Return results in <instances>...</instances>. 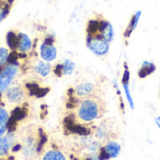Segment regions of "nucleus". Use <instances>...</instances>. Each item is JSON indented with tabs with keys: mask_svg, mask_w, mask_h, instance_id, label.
<instances>
[{
	"mask_svg": "<svg viewBox=\"0 0 160 160\" xmlns=\"http://www.w3.org/2000/svg\"><path fill=\"white\" fill-rule=\"evenodd\" d=\"M67 109L76 120L82 124H92L100 119L106 112L107 107L101 96H93L84 98H68Z\"/></svg>",
	"mask_w": 160,
	"mask_h": 160,
	"instance_id": "nucleus-1",
	"label": "nucleus"
},
{
	"mask_svg": "<svg viewBox=\"0 0 160 160\" xmlns=\"http://www.w3.org/2000/svg\"><path fill=\"white\" fill-rule=\"evenodd\" d=\"M29 97L24 85L21 84H10L4 92L1 93L0 106L4 107L6 104L19 105Z\"/></svg>",
	"mask_w": 160,
	"mask_h": 160,
	"instance_id": "nucleus-2",
	"label": "nucleus"
},
{
	"mask_svg": "<svg viewBox=\"0 0 160 160\" xmlns=\"http://www.w3.org/2000/svg\"><path fill=\"white\" fill-rule=\"evenodd\" d=\"M68 98H84L93 96H101V92L98 87L90 82H84L75 86L70 87L67 91Z\"/></svg>",
	"mask_w": 160,
	"mask_h": 160,
	"instance_id": "nucleus-3",
	"label": "nucleus"
},
{
	"mask_svg": "<svg viewBox=\"0 0 160 160\" xmlns=\"http://www.w3.org/2000/svg\"><path fill=\"white\" fill-rule=\"evenodd\" d=\"M86 45L94 54L98 56H104L109 52L110 44L99 34L95 36L86 35Z\"/></svg>",
	"mask_w": 160,
	"mask_h": 160,
	"instance_id": "nucleus-4",
	"label": "nucleus"
},
{
	"mask_svg": "<svg viewBox=\"0 0 160 160\" xmlns=\"http://www.w3.org/2000/svg\"><path fill=\"white\" fill-rule=\"evenodd\" d=\"M19 70L20 62L7 63V65L0 71V93L4 92L11 84Z\"/></svg>",
	"mask_w": 160,
	"mask_h": 160,
	"instance_id": "nucleus-5",
	"label": "nucleus"
},
{
	"mask_svg": "<svg viewBox=\"0 0 160 160\" xmlns=\"http://www.w3.org/2000/svg\"><path fill=\"white\" fill-rule=\"evenodd\" d=\"M55 39L52 36H47L44 38L43 42L39 47L40 57L47 62H52L57 56V49L54 45Z\"/></svg>",
	"mask_w": 160,
	"mask_h": 160,
	"instance_id": "nucleus-6",
	"label": "nucleus"
},
{
	"mask_svg": "<svg viewBox=\"0 0 160 160\" xmlns=\"http://www.w3.org/2000/svg\"><path fill=\"white\" fill-rule=\"evenodd\" d=\"M121 152V145L114 142V141H108L105 142L104 145H101L100 149L98 150V157L99 160H109L111 158H115L120 155Z\"/></svg>",
	"mask_w": 160,
	"mask_h": 160,
	"instance_id": "nucleus-7",
	"label": "nucleus"
},
{
	"mask_svg": "<svg viewBox=\"0 0 160 160\" xmlns=\"http://www.w3.org/2000/svg\"><path fill=\"white\" fill-rule=\"evenodd\" d=\"M95 136L97 139L100 141H112L113 139L117 138L116 129L112 127L109 120L103 121L95 130Z\"/></svg>",
	"mask_w": 160,
	"mask_h": 160,
	"instance_id": "nucleus-8",
	"label": "nucleus"
},
{
	"mask_svg": "<svg viewBox=\"0 0 160 160\" xmlns=\"http://www.w3.org/2000/svg\"><path fill=\"white\" fill-rule=\"evenodd\" d=\"M75 68H76V65L74 62H72L70 60H65L64 62L55 64L52 69L55 76L62 77V76H67V75L72 74L73 71L75 70Z\"/></svg>",
	"mask_w": 160,
	"mask_h": 160,
	"instance_id": "nucleus-9",
	"label": "nucleus"
},
{
	"mask_svg": "<svg viewBox=\"0 0 160 160\" xmlns=\"http://www.w3.org/2000/svg\"><path fill=\"white\" fill-rule=\"evenodd\" d=\"M18 36H19V43L16 52L27 57V55L30 54L31 52L33 51V42L30 39V38L24 33L19 32Z\"/></svg>",
	"mask_w": 160,
	"mask_h": 160,
	"instance_id": "nucleus-10",
	"label": "nucleus"
},
{
	"mask_svg": "<svg viewBox=\"0 0 160 160\" xmlns=\"http://www.w3.org/2000/svg\"><path fill=\"white\" fill-rule=\"evenodd\" d=\"M15 140L14 132H8V134H4L0 137V158L8 156V153L11 151V148L16 142Z\"/></svg>",
	"mask_w": 160,
	"mask_h": 160,
	"instance_id": "nucleus-11",
	"label": "nucleus"
},
{
	"mask_svg": "<svg viewBox=\"0 0 160 160\" xmlns=\"http://www.w3.org/2000/svg\"><path fill=\"white\" fill-rule=\"evenodd\" d=\"M107 42L112 41L114 38V31L112 23L104 19L102 16H99V26H98V33Z\"/></svg>",
	"mask_w": 160,
	"mask_h": 160,
	"instance_id": "nucleus-12",
	"label": "nucleus"
},
{
	"mask_svg": "<svg viewBox=\"0 0 160 160\" xmlns=\"http://www.w3.org/2000/svg\"><path fill=\"white\" fill-rule=\"evenodd\" d=\"M125 68H126V69L124 71L123 78H122V86H123L124 92L126 94L127 99H128V101L129 103V106L133 110L134 109V101H133V98H132V96H131V92H130V87H129L130 73H129V70H128V68L127 64H125Z\"/></svg>",
	"mask_w": 160,
	"mask_h": 160,
	"instance_id": "nucleus-13",
	"label": "nucleus"
},
{
	"mask_svg": "<svg viewBox=\"0 0 160 160\" xmlns=\"http://www.w3.org/2000/svg\"><path fill=\"white\" fill-rule=\"evenodd\" d=\"M157 70V66L153 62L143 61L141 65V68L138 71V77L140 79H145L148 76L155 73Z\"/></svg>",
	"mask_w": 160,
	"mask_h": 160,
	"instance_id": "nucleus-14",
	"label": "nucleus"
},
{
	"mask_svg": "<svg viewBox=\"0 0 160 160\" xmlns=\"http://www.w3.org/2000/svg\"><path fill=\"white\" fill-rule=\"evenodd\" d=\"M141 16H142V10H138L132 15L128 25V27L126 28V30L124 32V37L126 38H129V37L131 36L133 31L137 28L138 23H139L140 19H141Z\"/></svg>",
	"mask_w": 160,
	"mask_h": 160,
	"instance_id": "nucleus-15",
	"label": "nucleus"
},
{
	"mask_svg": "<svg viewBox=\"0 0 160 160\" xmlns=\"http://www.w3.org/2000/svg\"><path fill=\"white\" fill-rule=\"evenodd\" d=\"M33 70L36 74L41 77H46L52 70V65L47 61H38L33 67Z\"/></svg>",
	"mask_w": 160,
	"mask_h": 160,
	"instance_id": "nucleus-16",
	"label": "nucleus"
},
{
	"mask_svg": "<svg viewBox=\"0 0 160 160\" xmlns=\"http://www.w3.org/2000/svg\"><path fill=\"white\" fill-rule=\"evenodd\" d=\"M18 31L10 30L6 35V42L8 45V49L9 51H16L19 43V36Z\"/></svg>",
	"mask_w": 160,
	"mask_h": 160,
	"instance_id": "nucleus-17",
	"label": "nucleus"
},
{
	"mask_svg": "<svg viewBox=\"0 0 160 160\" xmlns=\"http://www.w3.org/2000/svg\"><path fill=\"white\" fill-rule=\"evenodd\" d=\"M41 160H67L64 154L58 149H49L47 150L43 156Z\"/></svg>",
	"mask_w": 160,
	"mask_h": 160,
	"instance_id": "nucleus-18",
	"label": "nucleus"
},
{
	"mask_svg": "<svg viewBox=\"0 0 160 160\" xmlns=\"http://www.w3.org/2000/svg\"><path fill=\"white\" fill-rule=\"evenodd\" d=\"M98 26H99V16L97 18L90 19L86 24V35L95 36L98 33Z\"/></svg>",
	"mask_w": 160,
	"mask_h": 160,
	"instance_id": "nucleus-19",
	"label": "nucleus"
},
{
	"mask_svg": "<svg viewBox=\"0 0 160 160\" xmlns=\"http://www.w3.org/2000/svg\"><path fill=\"white\" fill-rule=\"evenodd\" d=\"M9 118V113L0 106V137L7 132V125Z\"/></svg>",
	"mask_w": 160,
	"mask_h": 160,
	"instance_id": "nucleus-20",
	"label": "nucleus"
},
{
	"mask_svg": "<svg viewBox=\"0 0 160 160\" xmlns=\"http://www.w3.org/2000/svg\"><path fill=\"white\" fill-rule=\"evenodd\" d=\"M11 8H12V5L9 4L8 0L0 1V23L8 16L11 10Z\"/></svg>",
	"mask_w": 160,
	"mask_h": 160,
	"instance_id": "nucleus-21",
	"label": "nucleus"
},
{
	"mask_svg": "<svg viewBox=\"0 0 160 160\" xmlns=\"http://www.w3.org/2000/svg\"><path fill=\"white\" fill-rule=\"evenodd\" d=\"M10 51L7 48H0V68H4L8 63V58Z\"/></svg>",
	"mask_w": 160,
	"mask_h": 160,
	"instance_id": "nucleus-22",
	"label": "nucleus"
},
{
	"mask_svg": "<svg viewBox=\"0 0 160 160\" xmlns=\"http://www.w3.org/2000/svg\"><path fill=\"white\" fill-rule=\"evenodd\" d=\"M0 160H15V158L13 156H7L4 158H1Z\"/></svg>",
	"mask_w": 160,
	"mask_h": 160,
	"instance_id": "nucleus-23",
	"label": "nucleus"
},
{
	"mask_svg": "<svg viewBox=\"0 0 160 160\" xmlns=\"http://www.w3.org/2000/svg\"><path fill=\"white\" fill-rule=\"evenodd\" d=\"M155 123H156V125L160 128V115L155 118Z\"/></svg>",
	"mask_w": 160,
	"mask_h": 160,
	"instance_id": "nucleus-24",
	"label": "nucleus"
},
{
	"mask_svg": "<svg viewBox=\"0 0 160 160\" xmlns=\"http://www.w3.org/2000/svg\"><path fill=\"white\" fill-rule=\"evenodd\" d=\"M92 160H99L98 158H92Z\"/></svg>",
	"mask_w": 160,
	"mask_h": 160,
	"instance_id": "nucleus-25",
	"label": "nucleus"
},
{
	"mask_svg": "<svg viewBox=\"0 0 160 160\" xmlns=\"http://www.w3.org/2000/svg\"><path fill=\"white\" fill-rule=\"evenodd\" d=\"M103 1H109V0H103Z\"/></svg>",
	"mask_w": 160,
	"mask_h": 160,
	"instance_id": "nucleus-26",
	"label": "nucleus"
},
{
	"mask_svg": "<svg viewBox=\"0 0 160 160\" xmlns=\"http://www.w3.org/2000/svg\"><path fill=\"white\" fill-rule=\"evenodd\" d=\"M159 98H160V91H159Z\"/></svg>",
	"mask_w": 160,
	"mask_h": 160,
	"instance_id": "nucleus-27",
	"label": "nucleus"
}]
</instances>
